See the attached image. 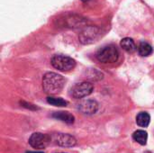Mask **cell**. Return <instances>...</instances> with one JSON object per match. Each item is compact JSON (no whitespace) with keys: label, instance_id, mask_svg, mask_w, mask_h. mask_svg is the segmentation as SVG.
I'll use <instances>...</instances> for the list:
<instances>
[{"label":"cell","instance_id":"cell-1","mask_svg":"<svg viewBox=\"0 0 154 153\" xmlns=\"http://www.w3.org/2000/svg\"><path fill=\"white\" fill-rule=\"evenodd\" d=\"M65 84L64 78L55 72H47L42 78V87L45 93L56 95L60 93Z\"/></svg>","mask_w":154,"mask_h":153},{"label":"cell","instance_id":"cell-2","mask_svg":"<svg viewBox=\"0 0 154 153\" xmlns=\"http://www.w3.org/2000/svg\"><path fill=\"white\" fill-rule=\"evenodd\" d=\"M96 57L98 61L104 64H110L115 63L118 60L119 52L116 46L106 45L97 50Z\"/></svg>","mask_w":154,"mask_h":153},{"label":"cell","instance_id":"cell-3","mask_svg":"<svg viewBox=\"0 0 154 153\" xmlns=\"http://www.w3.org/2000/svg\"><path fill=\"white\" fill-rule=\"evenodd\" d=\"M53 68L60 71L68 72L72 70L76 66V61L72 58L65 55H54L51 61Z\"/></svg>","mask_w":154,"mask_h":153},{"label":"cell","instance_id":"cell-4","mask_svg":"<svg viewBox=\"0 0 154 153\" xmlns=\"http://www.w3.org/2000/svg\"><path fill=\"white\" fill-rule=\"evenodd\" d=\"M59 25L68 28H79L87 24V20L75 14H68L58 19Z\"/></svg>","mask_w":154,"mask_h":153},{"label":"cell","instance_id":"cell-5","mask_svg":"<svg viewBox=\"0 0 154 153\" xmlns=\"http://www.w3.org/2000/svg\"><path fill=\"white\" fill-rule=\"evenodd\" d=\"M100 35V29L97 26H86L79 35V40L82 44H91L98 39Z\"/></svg>","mask_w":154,"mask_h":153},{"label":"cell","instance_id":"cell-6","mask_svg":"<svg viewBox=\"0 0 154 153\" xmlns=\"http://www.w3.org/2000/svg\"><path fill=\"white\" fill-rule=\"evenodd\" d=\"M93 90H94V87L90 82L83 81L76 84L71 88V95L74 98L80 99L92 94Z\"/></svg>","mask_w":154,"mask_h":153},{"label":"cell","instance_id":"cell-7","mask_svg":"<svg viewBox=\"0 0 154 153\" xmlns=\"http://www.w3.org/2000/svg\"><path fill=\"white\" fill-rule=\"evenodd\" d=\"M51 138L48 134H44L42 133H34L29 138L30 145L34 149H45L51 143Z\"/></svg>","mask_w":154,"mask_h":153},{"label":"cell","instance_id":"cell-8","mask_svg":"<svg viewBox=\"0 0 154 153\" xmlns=\"http://www.w3.org/2000/svg\"><path fill=\"white\" fill-rule=\"evenodd\" d=\"M98 107L99 106L97 102L95 100H91V99L83 100L78 105V109L79 110V112L88 115L96 114L98 110Z\"/></svg>","mask_w":154,"mask_h":153},{"label":"cell","instance_id":"cell-9","mask_svg":"<svg viewBox=\"0 0 154 153\" xmlns=\"http://www.w3.org/2000/svg\"><path fill=\"white\" fill-rule=\"evenodd\" d=\"M53 139L56 144L64 148H71L77 144L76 139L72 135H69L67 133H58L54 135Z\"/></svg>","mask_w":154,"mask_h":153},{"label":"cell","instance_id":"cell-10","mask_svg":"<svg viewBox=\"0 0 154 153\" xmlns=\"http://www.w3.org/2000/svg\"><path fill=\"white\" fill-rule=\"evenodd\" d=\"M52 117L69 124H73L75 121V117L68 112H55L52 114Z\"/></svg>","mask_w":154,"mask_h":153},{"label":"cell","instance_id":"cell-11","mask_svg":"<svg viewBox=\"0 0 154 153\" xmlns=\"http://www.w3.org/2000/svg\"><path fill=\"white\" fill-rule=\"evenodd\" d=\"M120 45L125 51H127L129 53H132V52L135 51V50H136V46H135L134 40L132 38H129V37L124 38L121 41Z\"/></svg>","mask_w":154,"mask_h":153},{"label":"cell","instance_id":"cell-12","mask_svg":"<svg viewBox=\"0 0 154 153\" xmlns=\"http://www.w3.org/2000/svg\"><path fill=\"white\" fill-rule=\"evenodd\" d=\"M150 121H151L150 115L146 112H141L136 116V123L140 127H143V128L148 127V125L150 124Z\"/></svg>","mask_w":154,"mask_h":153},{"label":"cell","instance_id":"cell-13","mask_svg":"<svg viewBox=\"0 0 154 153\" xmlns=\"http://www.w3.org/2000/svg\"><path fill=\"white\" fill-rule=\"evenodd\" d=\"M133 138L135 142H137L141 145H146L148 140V133L143 130H138L134 133Z\"/></svg>","mask_w":154,"mask_h":153},{"label":"cell","instance_id":"cell-14","mask_svg":"<svg viewBox=\"0 0 154 153\" xmlns=\"http://www.w3.org/2000/svg\"><path fill=\"white\" fill-rule=\"evenodd\" d=\"M152 51H153V49H152V45L145 41L141 42L138 47V53L143 57H147V56L151 55L152 53Z\"/></svg>","mask_w":154,"mask_h":153},{"label":"cell","instance_id":"cell-15","mask_svg":"<svg viewBox=\"0 0 154 153\" xmlns=\"http://www.w3.org/2000/svg\"><path fill=\"white\" fill-rule=\"evenodd\" d=\"M47 102L51 105V106H60V107H62V106H66L68 105V102L65 101L64 99L60 98V97H55V96H49L47 98Z\"/></svg>","mask_w":154,"mask_h":153},{"label":"cell","instance_id":"cell-16","mask_svg":"<svg viewBox=\"0 0 154 153\" xmlns=\"http://www.w3.org/2000/svg\"><path fill=\"white\" fill-rule=\"evenodd\" d=\"M21 105L23 106V107H26V108H30V109H33V110H36L38 109L37 106H33V105H31V104H28L26 102H21Z\"/></svg>","mask_w":154,"mask_h":153},{"label":"cell","instance_id":"cell-17","mask_svg":"<svg viewBox=\"0 0 154 153\" xmlns=\"http://www.w3.org/2000/svg\"><path fill=\"white\" fill-rule=\"evenodd\" d=\"M26 153H43L42 151H26Z\"/></svg>","mask_w":154,"mask_h":153},{"label":"cell","instance_id":"cell-18","mask_svg":"<svg viewBox=\"0 0 154 153\" xmlns=\"http://www.w3.org/2000/svg\"><path fill=\"white\" fill-rule=\"evenodd\" d=\"M58 153H66V152H58Z\"/></svg>","mask_w":154,"mask_h":153}]
</instances>
